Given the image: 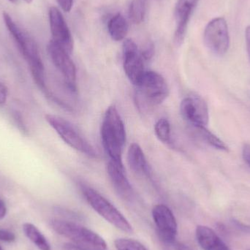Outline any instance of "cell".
I'll use <instances>...</instances> for the list:
<instances>
[{
	"mask_svg": "<svg viewBox=\"0 0 250 250\" xmlns=\"http://www.w3.org/2000/svg\"><path fill=\"white\" fill-rule=\"evenodd\" d=\"M103 146L110 160L123 165V153L126 143L124 122L114 105L108 107L101 129Z\"/></svg>",
	"mask_w": 250,
	"mask_h": 250,
	"instance_id": "obj_1",
	"label": "cell"
},
{
	"mask_svg": "<svg viewBox=\"0 0 250 250\" xmlns=\"http://www.w3.org/2000/svg\"><path fill=\"white\" fill-rule=\"evenodd\" d=\"M53 230L60 236L68 239L73 245L87 250H107L106 242L101 236L87 228L73 222L63 220H53L51 222Z\"/></svg>",
	"mask_w": 250,
	"mask_h": 250,
	"instance_id": "obj_2",
	"label": "cell"
},
{
	"mask_svg": "<svg viewBox=\"0 0 250 250\" xmlns=\"http://www.w3.org/2000/svg\"><path fill=\"white\" fill-rule=\"evenodd\" d=\"M83 196L92 208L110 224L125 233H132V227L124 215L98 191L82 187Z\"/></svg>",
	"mask_w": 250,
	"mask_h": 250,
	"instance_id": "obj_3",
	"label": "cell"
},
{
	"mask_svg": "<svg viewBox=\"0 0 250 250\" xmlns=\"http://www.w3.org/2000/svg\"><path fill=\"white\" fill-rule=\"evenodd\" d=\"M45 120L69 146L91 158H97L98 154L94 147L70 122L54 114L45 115Z\"/></svg>",
	"mask_w": 250,
	"mask_h": 250,
	"instance_id": "obj_4",
	"label": "cell"
},
{
	"mask_svg": "<svg viewBox=\"0 0 250 250\" xmlns=\"http://www.w3.org/2000/svg\"><path fill=\"white\" fill-rule=\"evenodd\" d=\"M206 46L214 55L224 56L230 48V35L227 21L223 17L213 19L208 22L204 32Z\"/></svg>",
	"mask_w": 250,
	"mask_h": 250,
	"instance_id": "obj_5",
	"label": "cell"
},
{
	"mask_svg": "<svg viewBox=\"0 0 250 250\" xmlns=\"http://www.w3.org/2000/svg\"><path fill=\"white\" fill-rule=\"evenodd\" d=\"M144 99L150 105L163 104L169 95V87L165 78L155 71H146L138 86Z\"/></svg>",
	"mask_w": 250,
	"mask_h": 250,
	"instance_id": "obj_6",
	"label": "cell"
},
{
	"mask_svg": "<svg viewBox=\"0 0 250 250\" xmlns=\"http://www.w3.org/2000/svg\"><path fill=\"white\" fill-rule=\"evenodd\" d=\"M47 49L52 62L64 77L67 88L73 93L77 92V70L70 54L52 40L48 42Z\"/></svg>",
	"mask_w": 250,
	"mask_h": 250,
	"instance_id": "obj_7",
	"label": "cell"
},
{
	"mask_svg": "<svg viewBox=\"0 0 250 250\" xmlns=\"http://www.w3.org/2000/svg\"><path fill=\"white\" fill-rule=\"evenodd\" d=\"M182 118L191 127L207 126L209 111L207 102L198 95H190L182 100L180 104Z\"/></svg>",
	"mask_w": 250,
	"mask_h": 250,
	"instance_id": "obj_8",
	"label": "cell"
},
{
	"mask_svg": "<svg viewBox=\"0 0 250 250\" xmlns=\"http://www.w3.org/2000/svg\"><path fill=\"white\" fill-rule=\"evenodd\" d=\"M123 67L129 82L138 86L146 70L144 60L138 45L132 40H125L123 46Z\"/></svg>",
	"mask_w": 250,
	"mask_h": 250,
	"instance_id": "obj_9",
	"label": "cell"
},
{
	"mask_svg": "<svg viewBox=\"0 0 250 250\" xmlns=\"http://www.w3.org/2000/svg\"><path fill=\"white\" fill-rule=\"evenodd\" d=\"M152 217L160 238L166 243H173L178 234V225L171 210L164 204H157L153 208Z\"/></svg>",
	"mask_w": 250,
	"mask_h": 250,
	"instance_id": "obj_10",
	"label": "cell"
},
{
	"mask_svg": "<svg viewBox=\"0 0 250 250\" xmlns=\"http://www.w3.org/2000/svg\"><path fill=\"white\" fill-rule=\"evenodd\" d=\"M52 41L68 54L73 50V39L70 29L58 8L51 7L48 13Z\"/></svg>",
	"mask_w": 250,
	"mask_h": 250,
	"instance_id": "obj_11",
	"label": "cell"
},
{
	"mask_svg": "<svg viewBox=\"0 0 250 250\" xmlns=\"http://www.w3.org/2000/svg\"><path fill=\"white\" fill-rule=\"evenodd\" d=\"M199 1L200 0H178L176 2L174 10L176 21L174 42L176 45H181L183 42L191 16Z\"/></svg>",
	"mask_w": 250,
	"mask_h": 250,
	"instance_id": "obj_12",
	"label": "cell"
},
{
	"mask_svg": "<svg viewBox=\"0 0 250 250\" xmlns=\"http://www.w3.org/2000/svg\"><path fill=\"white\" fill-rule=\"evenodd\" d=\"M107 170L111 183L118 195L126 201H131L134 196L133 189L126 177L124 165L109 160Z\"/></svg>",
	"mask_w": 250,
	"mask_h": 250,
	"instance_id": "obj_13",
	"label": "cell"
},
{
	"mask_svg": "<svg viewBox=\"0 0 250 250\" xmlns=\"http://www.w3.org/2000/svg\"><path fill=\"white\" fill-rule=\"evenodd\" d=\"M195 236L198 245L204 250H230L224 241L211 228L197 226Z\"/></svg>",
	"mask_w": 250,
	"mask_h": 250,
	"instance_id": "obj_14",
	"label": "cell"
},
{
	"mask_svg": "<svg viewBox=\"0 0 250 250\" xmlns=\"http://www.w3.org/2000/svg\"><path fill=\"white\" fill-rule=\"evenodd\" d=\"M127 163L131 170L138 175L149 174V167L145 154L138 144H132L127 151Z\"/></svg>",
	"mask_w": 250,
	"mask_h": 250,
	"instance_id": "obj_15",
	"label": "cell"
},
{
	"mask_svg": "<svg viewBox=\"0 0 250 250\" xmlns=\"http://www.w3.org/2000/svg\"><path fill=\"white\" fill-rule=\"evenodd\" d=\"M128 29L127 21L121 13L114 15L108 21V33L114 41H121L124 40L127 34Z\"/></svg>",
	"mask_w": 250,
	"mask_h": 250,
	"instance_id": "obj_16",
	"label": "cell"
},
{
	"mask_svg": "<svg viewBox=\"0 0 250 250\" xmlns=\"http://www.w3.org/2000/svg\"><path fill=\"white\" fill-rule=\"evenodd\" d=\"M192 128L197 137L203 142L208 144V146L213 147L215 149L220 150V151H228L229 150V146L225 144V142L220 139L217 135L212 133L211 131L208 130L207 129V126Z\"/></svg>",
	"mask_w": 250,
	"mask_h": 250,
	"instance_id": "obj_17",
	"label": "cell"
},
{
	"mask_svg": "<svg viewBox=\"0 0 250 250\" xmlns=\"http://www.w3.org/2000/svg\"><path fill=\"white\" fill-rule=\"evenodd\" d=\"M23 230L26 237L40 250H51V245L44 235L40 231L39 229L31 224L25 223L23 225Z\"/></svg>",
	"mask_w": 250,
	"mask_h": 250,
	"instance_id": "obj_18",
	"label": "cell"
},
{
	"mask_svg": "<svg viewBox=\"0 0 250 250\" xmlns=\"http://www.w3.org/2000/svg\"><path fill=\"white\" fill-rule=\"evenodd\" d=\"M148 0H132L129 7V16L135 23L144 21L146 13Z\"/></svg>",
	"mask_w": 250,
	"mask_h": 250,
	"instance_id": "obj_19",
	"label": "cell"
},
{
	"mask_svg": "<svg viewBox=\"0 0 250 250\" xmlns=\"http://www.w3.org/2000/svg\"><path fill=\"white\" fill-rule=\"evenodd\" d=\"M154 132L159 141L164 144H170L171 141V127L168 120L161 118L157 120L154 125Z\"/></svg>",
	"mask_w": 250,
	"mask_h": 250,
	"instance_id": "obj_20",
	"label": "cell"
},
{
	"mask_svg": "<svg viewBox=\"0 0 250 250\" xmlns=\"http://www.w3.org/2000/svg\"><path fill=\"white\" fill-rule=\"evenodd\" d=\"M114 245L117 250H148L141 242L135 239H117L114 242Z\"/></svg>",
	"mask_w": 250,
	"mask_h": 250,
	"instance_id": "obj_21",
	"label": "cell"
},
{
	"mask_svg": "<svg viewBox=\"0 0 250 250\" xmlns=\"http://www.w3.org/2000/svg\"><path fill=\"white\" fill-rule=\"evenodd\" d=\"M141 53L144 61L151 60L154 54V47L152 42L147 43V45L144 47V49L141 51Z\"/></svg>",
	"mask_w": 250,
	"mask_h": 250,
	"instance_id": "obj_22",
	"label": "cell"
},
{
	"mask_svg": "<svg viewBox=\"0 0 250 250\" xmlns=\"http://www.w3.org/2000/svg\"><path fill=\"white\" fill-rule=\"evenodd\" d=\"M15 240H16V236L14 233L8 231V230H0V241L11 243Z\"/></svg>",
	"mask_w": 250,
	"mask_h": 250,
	"instance_id": "obj_23",
	"label": "cell"
},
{
	"mask_svg": "<svg viewBox=\"0 0 250 250\" xmlns=\"http://www.w3.org/2000/svg\"><path fill=\"white\" fill-rule=\"evenodd\" d=\"M8 97V89L2 82H0V107L3 106L7 102Z\"/></svg>",
	"mask_w": 250,
	"mask_h": 250,
	"instance_id": "obj_24",
	"label": "cell"
},
{
	"mask_svg": "<svg viewBox=\"0 0 250 250\" xmlns=\"http://www.w3.org/2000/svg\"><path fill=\"white\" fill-rule=\"evenodd\" d=\"M57 3L64 12H70L73 6L74 0H57Z\"/></svg>",
	"mask_w": 250,
	"mask_h": 250,
	"instance_id": "obj_25",
	"label": "cell"
},
{
	"mask_svg": "<svg viewBox=\"0 0 250 250\" xmlns=\"http://www.w3.org/2000/svg\"><path fill=\"white\" fill-rule=\"evenodd\" d=\"M242 157L245 163L250 167V144H246L244 145L242 148Z\"/></svg>",
	"mask_w": 250,
	"mask_h": 250,
	"instance_id": "obj_26",
	"label": "cell"
},
{
	"mask_svg": "<svg viewBox=\"0 0 250 250\" xmlns=\"http://www.w3.org/2000/svg\"><path fill=\"white\" fill-rule=\"evenodd\" d=\"M14 120L16 121V124L19 126V129H21V132L23 133H26L27 132V129H26V126L23 124V120H22L21 115L20 114H18L17 112L14 114Z\"/></svg>",
	"mask_w": 250,
	"mask_h": 250,
	"instance_id": "obj_27",
	"label": "cell"
},
{
	"mask_svg": "<svg viewBox=\"0 0 250 250\" xmlns=\"http://www.w3.org/2000/svg\"><path fill=\"white\" fill-rule=\"evenodd\" d=\"M245 39H246L247 50L250 61V25L246 28L245 30Z\"/></svg>",
	"mask_w": 250,
	"mask_h": 250,
	"instance_id": "obj_28",
	"label": "cell"
},
{
	"mask_svg": "<svg viewBox=\"0 0 250 250\" xmlns=\"http://www.w3.org/2000/svg\"><path fill=\"white\" fill-rule=\"evenodd\" d=\"M7 214V208L2 200L0 199V220L4 218Z\"/></svg>",
	"mask_w": 250,
	"mask_h": 250,
	"instance_id": "obj_29",
	"label": "cell"
},
{
	"mask_svg": "<svg viewBox=\"0 0 250 250\" xmlns=\"http://www.w3.org/2000/svg\"><path fill=\"white\" fill-rule=\"evenodd\" d=\"M233 223L235 226L238 228V229H241L243 231L247 232V233H250V226H246V225L242 224V223H239V221H236L233 220Z\"/></svg>",
	"mask_w": 250,
	"mask_h": 250,
	"instance_id": "obj_30",
	"label": "cell"
},
{
	"mask_svg": "<svg viewBox=\"0 0 250 250\" xmlns=\"http://www.w3.org/2000/svg\"><path fill=\"white\" fill-rule=\"evenodd\" d=\"M63 248H64V250H87L79 248V247L76 246V245H73L72 243L65 244Z\"/></svg>",
	"mask_w": 250,
	"mask_h": 250,
	"instance_id": "obj_31",
	"label": "cell"
},
{
	"mask_svg": "<svg viewBox=\"0 0 250 250\" xmlns=\"http://www.w3.org/2000/svg\"><path fill=\"white\" fill-rule=\"evenodd\" d=\"M179 250H192L190 248H188V246H185L184 245H180L179 246Z\"/></svg>",
	"mask_w": 250,
	"mask_h": 250,
	"instance_id": "obj_32",
	"label": "cell"
},
{
	"mask_svg": "<svg viewBox=\"0 0 250 250\" xmlns=\"http://www.w3.org/2000/svg\"><path fill=\"white\" fill-rule=\"evenodd\" d=\"M25 1H26V3H28V4H29V3L32 2L33 0H24Z\"/></svg>",
	"mask_w": 250,
	"mask_h": 250,
	"instance_id": "obj_33",
	"label": "cell"
},
{
	"mask_svg": "<svg viewBox=\"0 0 250 250\" xmlns=\"http://www.w3.org/2000/svg\"><path fill=\"white\" fill-rule=\"evenodd\" d=\"M9 1H10V2H12V3H16V2H17L18 0H9Z\"/></svg>",
	"mask_w": 250,
	"mask_h": 250,
	"instance_id": "obj_34",
	"label": "cell"
},
{
	"mask_svg": "<svg viewBox=\"0 0 250 250\" xmlns=\"http://www.w3.org/2000/svg\"><path fill=\"white\" fill-rule=\"evenodd\" d=\"M0 250H3L2 248H1V247L0 246Z\"/></svg>",
	"mask_w": 250,
	"mask_h": 250,
	"instance_id": "obj_35",
	"label": "cell"
}]
</instances>
